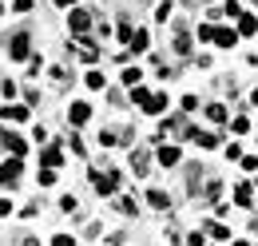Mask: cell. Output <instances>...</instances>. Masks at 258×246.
Listing matches in <instances>:
<instances>
[{"label":"cell","instance_id":"cell-13","mask_svg":"<svg viewBox=\"0 0 258 246\" xmlns=\"http://www.w3.org/2000/svg\"><path fill=\"white\" fill-rule=\"evenodd\" d=\"M195 143H199V147H207V151H215V147H219L223 139H219L215 131H199V135H195Z\"/></svg>","mask_w":258,"mask_h":246},{"label":"cell","instance_id":"cell-26","mask_svg":"<svg viewBox=\"0 0 258 246\" xmlns=\"http://www.w3.org/2000/svg\"><path fill=\"white\" fill-rule=\"evenodd\" d=\"M103 84H107V80H103V72H88V88H92V92H99Z\"/></svg>","mask_w":258,"mask_h":246},{"label":"cell","instance_id":"cell-2","mask_svg":"<svg viewBox=\"0 0 258 246\" xmlns=\"http://www.w3.org/2000/svg\"><path fill=\"white\" fill-rule=\"evenodd\" d=\"M92 183H96V191H99V199H111V195H119V183H123V175L119 171H92Z\"/></svg>","mask_w":258,"mask_h":246},{"label":"cell","instance_id":"cell-41","mask_svg":"<svg viewBox=\"0 0 258 246\" xmlns=\"http://www.w3.org/2000/svg\"><path fill=\"white\" fill-rule=\"evenodd\" d=\"M254 230H258V226H254Z\"/></svg>","mask_w":258,"mask_h":246},{"label":"cell","instance_id":"cell-36","mask_svg":"<svg viewBox=\"0 0 258 246\" xmlns=\"http://www.w3.org/2000/svg\"><path fill=\"white\" fill-rule=\"evenodd\" d=\"M56 4H60V8H76V0H56Z\"/></svg>","mask_w":258,"mask_h":246},{"label":"cell","instance_id":"cell-14","mask_svg":"<svg viewBox=\"0 0 258 246\" xmlns=\"http://www.w3.org/2000/svg\"><path fill=\"white\" fill-rule=\"evenodd\" d=\"M175 52H179V56H187V52H191V32H187V28L175 32Z\"/></svg>","mask_w":258,"mask_h":246},{"label":"cell","instance_id":"cell-35","mask_svg":"<svg viewBox=\"0 0 258 246\" xmlns=\"http://www.w3.org/2000/svg\"><path fill=\"white\" fill-rule=\"evenodd\" d=\"M187 246H207V238H203V234H191V242Z\"/></svg>","mask_w":258,"mask_h":246},{"label":"cell","instance_id":"cell-38","mask_svg":"<svg viewBox=\"0 0 258 246\" xmlns=\"http://www.w3.org/2000/svg\"><path fill=\"white\" fill-rule=\"evenodd\" d=\"M234 246H250V242H246V238H234Z\"/></svg>","mask_w":258,"mask_h":246},{"label":"cell","instance_id":"cell-31","mask_svg":"<svg viewBox=\"0 0 258 246\" xmlns=\"http://www.w3.org/2000/svg\"><path fill=\"white\" fill-rule=\"evenodd\" d=\"M56 183V171H40V187H52Z\"/></svg>","mask_w":258,"mask_h":246},{"label":"cell","instance_id":"cell-15","mask_svg":"<svg viewBox=\"0 0 258 246\" xmlns=\"http://www.w3.org/2000/svg\"><path fill=\"white\" fill-rule=\"evenodd\" d=\"M4 143H8V151H12V159H20V155L28 151V143H24L20 135H4Z\"/></svg>","mask_w":258,"mask_h":246},{"label":"cell","instance_id":"cell-21","mask_svg":"<svg viewBox=\"0 0 258 246\" xmlns=\"http://www.w3.org/2000/svg\"><path fill=\"white\" fill-rule=\"evenodd\" d=\"M4 119H12V123H24V119H28V107H4Z\"/></svg>","mask_w":258,"mask_h":246},{"label":"cell","instance_id":"cell-23","mask_svg":"<svg viewBox=\"0 0 258 246\" xmlns=\"http://www.w3.org/2000/svg\"><path fill=\"white\" fill-rule=\"evenodd\" d=\"M115 199H119L115 207H119L123 215H135V211H139V207H135V199H127V195H115Z\"/></svg>","mask_w":258,"mask_h":246},{"label":"cell","instance_id":"cell-8","mask_svg":"<svg viewBox=\"0 0 258 246\" xmlns=\"http://www.w3.org/2000/svg\"><path fill=\"white\" fill-rule=\"evenodd\" d=\"M155 159H159V167H179L183 151H179V147H171V143H163L159 151H155Z\"/></svg>","mask_w":258,"mask_h":246},{"label":"cell","instance_id":"cell-27","mask_svg":"<svg viewBox=\"0 0 258 246\" xmlns=\"http://www.w3.org/2000/svg\"><path fill=\"white\" fill-rule=\"evenodd\" d=\"M183 111H199V95H183Z\"/></svg>","mask_w":258,"mask_h":246},{"label":"cell","instance_id":"cell-4","mask_svg":"<svg viewBox=\"0 0 258 246\" xmlns=\"http://www.w3.org/2000/svg\"><path fill=\"white\" fill-rule=\"evenodd\" d=\"M20 167H24L20 159H8V163H0V183H4V187H16V183H20Z\"/></svg>","mask_w":258,"mask_h":246},{"label":"cell","instance_id":"cell-24","mask_svg":"<svg viewBox=\"0 0 258 246\" xmlns=\"http://www.w3.org/2000/svg\"><path fill=\"white\" fill-rule=\"evenodd\" d=\"M131 99H135L139 107H147V103H151V92H147V88H131Z\"/></svg>","mask_w":258,"mask_h":246},{"label":"cell","instance_id":"cell-40","mask_svg":"<svg viewBox=\"0 0 258 246\" xmlns=\"http://www.w3.org/2000/svg\"><path fill=\"white\" fill-rule=\"evenodd\" d=\"M0 8H4V4H0Z\"/></svg>","mask_w":258,"mask_h":246},{"label":"cell","instance_id":"cell-17","mask_svg":"<svg viewBox=\"0 0 258 246\" xmlns=\"http://www.w3.org/2000/svg\"><path fill=\"white\" fill-rule=\"evenodd\" d=\"M147 48H151V36H147L143 28H139V32H135V40H131V52L139 56V52H147Z\"/></svg>","mask_w":258,"mask_h":246},{"label":"cell","instance_id":"cell-6","mask_svg":"<svg viewBox=\"0 0 258 246\" xmlns=\"http://www.w3.org/2000/svg\"><path fill=\"white\" fill-rule=\"evenodd\" d=\"M68 24H72V32H80V36H84V32L92 28V12H88V8H72Z\"/></svg>","mask_w":258,"mask_h":246},{"label":"cell","instance_id":"cell-1","mask_svg":"<svg viewBox=\"0 0 258 246\" xmlns=\"http://www.w3.org/2000/svg\"><path fill=\"white\" fill-rule=\"evenodd\" d=\"M199 40H211L215 48H234V44H238V32L219 28V24H199Z\"/></svg>","mask_w":258,"mask_h":246},{"label":"cell","instance_id":"cell-12","mask_svg":"<svg viewBox=\"0 0 258 246\" xmlns=\"http://www.w3.org/2000/svg\"><path fill=\"white\" fill-rule=\"evenodd\" d=\"M131 171H135L139 179H143V175L151 171V167H147V151H131Z\"/></svg>","mask_w":258,"mask_h":246},{"label":"cell","instance_id":"cell-37","mask_svg":"<svg viewBox=\"0 0 258 246\" xmlns=\"http://www.w3.org/2000/svg\"><path fill=\"white\" fill-rule=\"evenodd\" d=\"M250 103H254V107H258V88H254V92H250Z\"/></svg>","mask_w":258,"mask_h":246},{"label":"cell","instance_id":"cell-5","mask_svg":"<svg viewBox=\"0 0 258 246\" xmlns=\"http://www.w3.org/2000/svg\"><path fill=\"white\" fill-rule=\"evenodd\" d=\"M258 203V191L250 183H234V207H254Z\"/></svg>","mask_w":258,"mask_h":246},{"label":"cell","instance_id":"cell-33","mask_svg":"<svg viewBox=\"0 0 258 246\" xmlns=\"http://www.w3.org/2000/svg\"><path fill=\"white\" fill-rule=\"evenodd\" d=\"M242 171H258V155H246V159H242Z\"/></svg>","mask_w":258,"mask_h":246},{"label":"cell","instance_id":"cell-39","mask_svg":"<svg viewBox=\"0 0 258 246\" xmlns=\"http://www.w3.org/2000/svg\"><path fill=\"white\" fill-rule=\"evenodd\" d=\"M0 84H4V80H0Z\"/></svg>","mask_w":258,"mask_h":246},{"label":"cell","instance_id":"cell-9","mask_svg":"<svg viewBox=\"0 0 258 246\" xmlns=\"http://www.w3.org/2000/svg\"><path fill=\"white\" fill-rule=\"evenodd\" d=\"M60 163H64V151H60V147H44V151H40V167H44V171H56Z\"/></svg>","mask_w":258,"mask_h":246},{"label":"cell","instance_id":"cell-3","mask_svg":"<svg viewBox=\"0 0 258 246\" xmlns=\"http://www.w3.org/2000/svg\"><path fill=\"white\" fill-rule=\"evenodd\" d=\"M8 56H12V60H32V44H28L24 32H16V36L8 40Z\"/></svg>","mask_w":258,"mask_h":246},{"label":"cell","instance_id":"cell-30","mask_svg":"<svg viewBox=\"0 0 258 246\" xmlns=\"http://www.w3.org/2000/svg\"><path fill=\"white\" fill-rule=\"evenodd\" d=\"M52 246H76V238H72V234H56V238H52Z\"/></svg>","mask_w":258,"mask_h":246},{"label":"cell","instance_id":"cell-11","mask_svg":"<svg viewBox=\"0 0 258 246\" xmlns=\"http://www.w3.org/2000/svg\"><path fill=\"white\" fill-rule=\"evenodd\" d=\"M254 32H258V16L242 12V16H238V36H254Z\"/></svg>","mask_w":258,"mask_h":246},{"label":"cell","instance_id":"cell-29","mask_svg":"<svg viewBox=\"0 0 258 246\" xmlns=\"http://www.w3.org/2000/svg\"><path fill=\"white\" fill-rule=\"evenodd\" d=\"M12 12H32V0H12Z\"/></svg>","mask_w":258,"mask_h":246},{"label":"cell","instance_id":"cell-7","mask_svg":"<svg viewBox=\"0 0 258 246\" xmlns=\"http://www.w3.org/2000/svg\"><path fill=\"white\" fill-rule=\"evenodd\" d=\"M88 119H92V103H72L68 107V123L72 127H84Z\"/></svg>","mask_w":258,"mask_h":246},{"label":"cell","instance_id":"cell-22","mask_svg":"<svg viewBox=\"0 0 258 246\" xmlns=\"http://www.w3.org/2000/svg\"><path fill=\"white\" fill-rule=\"evenodd\" d=\"M219 195H223V187H219L215 179H211V183H207V191H203V203H215Z\"/></svg>","mask_w":258,"mask_h":246},{"label":"cell","instance_id":"cell-32","mask_svg":"<svg viewBox=\"0 0 258 246\" xmlns=\"http://www.w3.org/2000/svg\"><path fill=\"white\" fill-rule=\"evenodd\" d=\"M167 16H171V4H167V0H163L159 8H155V20H167Z\"/></svg>","mask_w":258,"mask_h":246},{"label":"cell","instance_id":"cell-34","mask_svg":"<svg viewBox=\"0 0 258 246\" xmlns=\"http://www.w3.org/2000/svg\"><path fill=\"white\" fill-rule=\"evenodd\" d=\"M0 215H12V199H0Z\"/></svg>","mask_w":258,"mask_h":246},{"label":"cell","instance_id":"cell-20","mask_svg":"<svg viewBox=\"0 0 258 246\" xmlns=\"http://www.w3.org/2000/svg\"><path fill=\"white\" fill-rule=\"evenodd\" d=\"M119 80H123L127 88H139V80H143V72H139V68H123V76H119Z\"/></svg>","mask_w":258,"mask_h":246},{"label":"cell","instance_id":"cell-19","mask_svg":"<svg viewBox=\"0 0 258 246\" xmlns=\"http://www.w3.org/2000/svg\"><path fill=\"white\" fill-rule=\"evenodd\" d=\"M207 119L211 123H226V107L223 103H207Z\"/></svg>","mask_w":258,"mask_h":246},{"label":"cell","instance_id":"cell-25","mask_svg":"<svg viewBox=\"0 0 258 246\" xmlns=\"http://www.w3.org/2000/svg\"><path fill=\"white\" fill-rule=\"evenodd\" d=\"M230 131H234V135H246V131H250V119H246V115H238V119H230Z\"/></svg>","mask_w":258,"mask_h":246},{"label":"cell","instance_id":"cell-28","mask_svg":"<svg viewBox=\"0 0 258 246\" xmlns=\"http://www.w3.org/2000/svg\"><path fill=\"white\" fill-rule=\"evenodd\" d=\"M115 143H119V139H115L111 131H103V135H99V147H115Z\"/></svg>","mask_w":258,"mask_h":246},{"label":"cell","instance_id":"cell-10","mask_svg":"<svg viewBox=\"0 0 258 246\" xmlns=\"http://www.w3.org/2000/svg\"><path fill=\"white\" fill-rule=\"evenodd\" d=\"M203 230H207L211 238H219V242H226V238H230V226H226V222H219V218H215V222H207Z\"/></svg>","mask_w":258,"mask_h":246},{"label":"cell","instance_id":"cell-18","mask_svg":"<svg viewBox=\"0 0 258 246\" xmlns=\"http://www.w3.org/2000/svg\"><path fill=\"white\" fill-rule=\"evenodd\" d=\"M143 111H147V115H163V111H167V95H151V103H147Z\"/></svg>","mask_w":258,"mask_h":246},{"label":"cell","instance_id":"cell-16","mask_svg":"<svg viewBox=\"0 0 258 246\" xmlns=\"http://www.w3.org/2000/svg\"><path fill=\"white\" fill-rule=\"evenodd\" d=\"M147 203H151L155 211H167V207H171V199H167V191H147Z\"/></svg>","mask_w":258,"mask_h":246}]
</instances>
